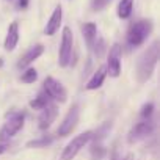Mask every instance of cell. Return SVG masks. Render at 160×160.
Instances as JSON below:
<instances>
[{
    "instance_id": "obj_1",
    "label": "cell",
    "mask_w": 160,
    "mask_h": 160,
    "mask_svg": "<svg viewBox=\"0 0 160 160\" xmlns=\"http://www.w3.org/2000/svg\"><path fill=\"white\" fill-rule=\"evenodd\" d=\"M158 61V41H154L140 57L137 64V80L140 83H144L151 78L155 66Z\"/></svg>"
},
{
    "instance_id": "obj_2",
    "label": "cell",
    "mask_w": 160,
    "mask_h": 160,
    "mask_svg": "<svg viewBox=\"0 0 160 160\" xmlns=\"http://www.w3.org/2000/svg\"><path fill=\"white\" fill-rule=\"evenodd\" d=\"M151 32H152V22H151V21L143 19V21L135 22V24L129 28L127 44H129L130 47H138V46H141V44L146 41V38L151 35Z\"/></svg>"
},
{
    "instance_id": "obj_3",
    "label": "cell",
    "mask_w": 160,
    "mask_h": 160,
    "mask_svg": "<svg viewBox=\"0 0 160 160\" xmlns=\"http://www.w3.org/2000/svg\"><path fill=\"white\" fill-rule=\"evenodd\" d=\"M91 138H93V132H90V130L80 133V135H77V137H74V138L66 144V148L61 151L60 160H74L75 155L90 143Z\"/></svg>"
},
{
    "instance_id": "obj_4",
    "label": "cell",
    "mask_w": 160,
    "mask_h": 160,
    "mask_svg": "<svg viewBox=\"0 0 160 160\" xmlns=\"http://www.w3.org/2000/svg\"><path fill=\"white\" fill-rule=\"evenodd\" d=\"M24 124H25L24 113H13L10 119L0 129V143H8L19 130H22Z\"/></svg>"
},
{
    "instance_id": "obj_5",
    "label": "cell",
    "mask_w": 160,
    "mask_h": 160,
    "mask_svg": "<svg viewBox=\"0 0 160 160\" xmlns=\"http://www.w3.org/2000/svg\"><path fill=\"white\" fill-rule=\"evenodd\" d=\"M72 46H74V36L69 27L63 28L61 35V42H60V50H58V64L61 68H66L71 63L72 58Z\"/></svg>"
},
{
    "instance_id": "obj_6",
    "label": "cell",
    "mask_w": 160,
    "mask_h": 160,
    "mask_svg": "<svg viewBox=\"0 0 160 160\" xmlns=\"http://www.w3.org/2000/svg\"><path fill=\"white\" fill-rule=\"evenodd\" d=\"M42 90L44 93L53 99L55 102H60V104H64L68 101V91L66 88L58 82V80H55L53 77H47L44 80V83H42Z\"/></svg>"
},
{
    "instance_id": "obj_7",
    "label": "cell",
    "mask_w": 160,
    "mask_h": 160,
    "mask_svg": "<svg viewBox=\"0 0 160 160\" xmlns=\"http://www.w3.org/2000/svg\"><path fill=\"white\" fill-rule=\"evenodd\" d=\"M78 116H80V110H78V105H72L69 108V112L66 113L64 119L60 122V127L57 130V133L60 137H66L69 133H72V130L77 127V122H78Z\"/></svg>"
},
{
    "instance_id": "obj_8",
    "label": "cell",
    "mask_w": 160,
    "mask_h": 160,
    "mask_svg": "<svg viewBox=\"0 0 160 160\" xmlns=\"http://www.w3.org/2000/svg\"><path fill=\"white\" fill-rule=\"evenodd\" d=\"M121 46L119 44H113L108 50V57H107V74H110V77H119L121 74Z\"/></svg>"
},
{
    "instance_id": "obj_9",
    "label": "cell",
    "mask_w": 160,
    "mask_h": 160,
    "mask_svg": "<svg viewBox=\"0 0 160 160\" xmlns=\"http://www.w3.org/2000/svg\"><path fill=\"white\" fill-rule=\"evenodd\" d=\"M152 130H154V122H152L151 119L140 121V122H137V124L130 129V132H129V135H127V141H129L130 144H133V143H137V141L146 138L148 135H151Z\"/></svg>"
},
{
    "instance_id": "obj_10",
    "label": "cell",
    "mask_w": 160,
    "mask_h": 160,
    "mask_svg": "<svg viewBox=\"0 0 160 160\" xmlns=\"http://www.w3.org/2000/svg\"><path fill=\"white\" fill-rule=\"evenodd\" d=\"M61 21H63V8H61V5H58V7H55L52 16L49 18V21H47V24H46V27H44V35L53 36V35L60 30Z\"/></svg>"
},
{
    "instance_id": "obj_11",
    "label": "cell",
    "mask_w": 160,
    "mask_h": 160,
    "mask_svg": "<svg viewBox=\"0 0 160 160\" xmlns=\"http://www.w3.org/2000/svg\"><path fill=\"white\" fill-rule=\"evenodd\" d=\"M57 115H58L57 105H55V104H49L46 108H42V112H41V115H39V119H38L39 124H38V127H39L41 130L49 129V127L52 126V122L55 121Z\"/></svg>"
},
{
    "instance_id": "obj_12",
    "label": "cell",
    "mask_w": 160,
    "mask_h": 160,
    "mask_svg": "<svg viewBox=\"0 0 160 160\" xmlns=\"http://www.w3.org/2000/svg\"><path fill=\"white\" fill-rule=\"evenodd\" d=\"M18 41H19V24L18 22H11L10 27H8V32H7L5 42H3L5 50L13 52L16 49V46H18Z\"/></svg>"
},
{
    "instance_id": "obj_13",
    "label": "cell",
    "mask_w": 160,
    "mask_h": 160,
    "mask_svg": "<svg viewBox=\"0 0 160 160\" xmlns=\"http://www.w3.org/2000/svg\"><path fill=\"white\" fill-rule=\"evenodd\" d=\"M42 53H44V46H42V44H36V46H33L32 49H28V50L24 53V57L19 60L18 66H19V68H27V66L32 64L35 60H38Z\"/></svg>"
},
{
    "instance_id": "obj_14",
    "label": "cell",
    "mask_w": 160,
    "mask_h": 160,
    "mask_svg": "<svg viewBox=\"0 0 160 160\" xmlns=\"http://www.w3.org/2000/svg\"><path fill=\"white\" fill-rule=\"evenodd\" d=\"M105 77H107V69H105V66H101L94 74H93V77L88 80V83L85 85V88L88 90V91H94V90H99L101 87H102V83H104V80H105Z\"/></svg>"
},
{
    "instance_id": "obj_15",
    "label": "cell",
    "mask_w": 160,
    "mask_h": 160,
    "mask_svg": "<svg viewBox=\"0 0 160 160\" xmlns=\"http://www.w3.org/2000/svg\"><path fill=\"white\" fill-rule=\"evenodd\" d=\"M82 35H83V39H85L87 46L91 47L93 42H94V39H96V36H98V27H96V24H93V22L83 24L82 25Z\"/></svg>"
},
{
    "instance_id": "obj_16",
    "label": "cell",
    "mask_w": 160,
    "mask_h": 160,
    "mask_svg": "<svg viewBox=\"0 0 160 160\" xmlns=\"http://www.w3.org/2000/svg\"><path fill=\"white\" fill-rule=\"evenodd\" d=\"M133 10V0H121L118 5V18L119 19H129Z\"/></svg>"
},
{
    "instance_id": "obj_17",
    "label": "cell",
    "mask_w": 160,
    "mask_h": 160,
    "mask_svg": "<svg viewBox=\"0 0 160 160\" xmlns=\"http://www.w3.org/2000/svg\"><path fill=\"white\" fill-rule=\"evenodd\" d=\"M49 104H50V98H49L44 91L39 93L33 101H30V107L35 108V110H42V108H46Z\"/></svg>"
},
{
    "instance_id": "obj_18",
    "label": "cell",
    "mask_w": 160,
    "mask_h": 160,
    "mask_svg": "<svg viewBox=\"0 0 160 160\" xmlns=\"http://www.w3.org/2000/svg\"><path fill=\"white\" fill-rule=\"evenodd\" d=\"M91 49L94 50V55H96L98 58H102V57H104V53H105V41H104L102 38L96 36V39H94V42H93Z\"/></svg>"
},
{
    "instance_id": "obj_19",
    "label": "cell",
    "mask_w": 160,
    "mask_h": 160,
    "mask_svg": "<svg viewBox=\"0 0 160 160\" xmlns=\"http://www.w3.org/2000/svg\"><path fill=\"white\" fill-rule=\"evenodd\" d=\"M36 78H38V71L35 68H28L21 75V80L24 83H33V82H36Z\"/></svg>"
},
{
    "instance_id": "obj_20",
    "label": "cell",
    "mask_w": 160,
    "mask_h": 160,
    "mask_svg": "<svg viewBox=\"0 0 160 160\" xmlns=\"http://www.w3.org/2000/svg\"><path fill=\"white\" fill-rule=\"evenodd\" d=\"M50 143H52V138L50 137H41V138H36V140L28 141L27 143V148H46Z\"/></svg>"
},
{
    "instance_id": "obj_21",
    "label": "cell",
    "mask_w": 160,
    "mask_h": 160,
    "mask_svg": "<svg viewBox=\"0 0 160 160\" xmlns=\"http://www.w3.org/2000/svg\"><path fill=\"white\" fill-rule=\"evenodd\" d=\"M110 2H112V0H93V2H91V8H93L94 11H101V10H104Z\"/></svg>"
},
{
    "instance_id": "obj_22",
    "label": "cell",
    "mask_w": 160,
    "mask_h": 160,
    "mask_svg": "<svg viewBox=\"0 0 160 160\" xmlns=\"http://www.w3.org/2000/svg\"><path fill=\"white\" fill-rule=\"evenodd\" d=\"M152 113H154V104H144L141 108V116L144 119H151Z\"/></svg>"
},
{
    "instance_id": "obj_23",
    "label": "cell",
    "mask_w": 160,
    "mask_h": 160,
    "mask_svg": "<svg viewBox=\"0 0 160 160\" xmlns=\"http://www.w3.org/2000/svg\"><path fill=\"white\" fill-rule=\"evenodd\" d=\"M28 3H30V0H19V8L21 10H25L28 7Z\"/></svg>"
},
{
    "instance_id": "obj_24",
    "label": "cell",
    "mask_w": 160,
    "mask_h": 160,
    "mask_svg": "<svg viewBox=\"0 0 160 160\" xmlns=\"http://www.w3.org/2000/svg\"><path fill=\"white\" fill-rule=\"evenodd\" d=\"M7 149H8V143H0V155L7 152Z\"/></svg>"
},
{
    "instance_id": "obj_25",
    "label": "cell",
    "mask_w": 160,
    "mask_h": 160,
    "mask_svg": "<svg viewBox=\"0 0 160 160\" xmlns=\"http://www.w3.org/2000/svg\"><path fill=\"white\" fill-rule=\"evenodd\" d=\"M121 160H132V155H127L126 158H121Z\"/></svg>"
},
{
    "instance_id": "obj_26",
    "label": "cell",
    "mask_w": 160,
    "mask_h": 160,
    "mask_svg": "<svg viewBox=\"0 0 160 160\" xmlns=\"http://www.w3.org/2000/svg\"><path fill=\"white\" fill-rule=\"evenodd\" d=\"M2 66H3V60H2V58H0V68H2Z\"/></svg>"
},
{
    "instance_id": "obj_27",
    "label": "cell",
    "mask_w": 160,
    "mask_h": 160,
    "mask_svg": "<svg viewBox=\"0 0 160 160\" xmlns=\"http://www.w3.org/2000/svg\"><path fill=\"white\" fill-rule=\"evenodd\" d=\"M10 2H11V0H10Z\"/></svg>"
}]
</instances>
